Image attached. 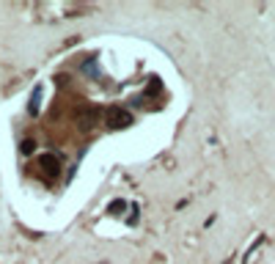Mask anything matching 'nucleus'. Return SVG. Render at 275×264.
I'll return each instance as SVG.
<instances>
[{
  "mask_svg": "<svg viewBox=\"0 0 275 264\" xmlns=\"http://www.w3.org/2000/svg\"><path fill=\"white\" fill-rule=\"evenodd\" d=\"M39 105H42V85H36V91H33V97H31V108H28V110L36 116L39 113Z\"/></svg>",
  "mask_w": 275,
  "mask_h": 264,
  "instance_id": "7ed1b4c3",
  "label": "nucleus"
},
{
  "mask_svg": "<svg viewBox=\"0 0 275 264\" xmlns=\"http://www.w3.org/2000/svg\"><path fill=\"white\" fill-rule=\"evenodd\" d=\"M160 91H162V88H160V80L151 77V83H149V88H146V94H149V97H157Z\"/></svg>",
  "mask_w": 275,
  "mask_h": 264,
  "instance_id": "20e7f679",
  "label": "nucleus"
},
{
  "mask_svg": "<svg viewBox=\"0 0 275 264\" xmlns=\"http://www.w3.org/2000/svg\"><path fill=\"white\" fill-rule=\"evenodd\" d=\"M121 209H124V201H113V204H110V212H121Z\"/></svg>",
  "mask_w": 275,
  "mask_h": 264,
  "instance_id": "423d86ee",
  "label": "nucleus"
},
{
  "mask_svg": "<svg viewBox=\"0 0 275 264\" xmlns=\"http://www.w3.org/2000/svg\"><path fill=\"white\" fill-rule=\"evenodd\" d=\"M39 168H42L47 176H55L58 171H61V162L55 160V154H42L39 157Z\"/></svg>",
  "mask_w": 275,
  "mask_h": 264,
  "instance_id": "f03ea898",
  "label": "nucleus"
},
{
  "mask_svg": "<svg viewBox=\"0 0 275 264\" xmlns=\"http://www.w3.org/2000/svg\"><path fill=\"white\" fill-rule=\"evenodd\" d=\"M105 121H108L110 130H121V127H130L132 124V113L127 108H121V105H113V108H108Z\"/></svg>",
  "mask_w": 275,
  "mask_h": 264,
  "instance_id": "f257e3e1",
  "label": "nucleus"
},
{
  "mask_svg": "<svg viewBox=\"0 0 275 264\" xmlns=\"http://www.w3.org/2000/svg\"><path fill=\"white\" fill-rule=\"evenodd\" d=\"M22 154H33V149H36V146H33V140H22Z\"/></svg>",
  "mask_w": 275,
  "mask_h": 264,
  "instance_id": "39448f33",
  "label": "nucleus"
}]
</instances>
